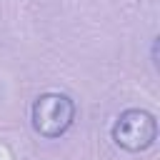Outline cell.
Returning <instances> with one entry per match:
<instances>
[{
	"label": "cell",
	"mask_w": 160,
	"mask_h": 160,
	"mask_svg": "<svg viewBox=\"0 0 160 160\" xmlns=\"http://www.w3.org/2000/svg\"><path fill=\"white\" fill-rule=\"evenodd\" d=\"M32 130L42 138H60L75 122V102L65 92H42L35 98L30 110Z\"/></svg>",
	"instance_id": "1"
},
{
	"label": "cell",
	"mask_w": 160,
	"mask_h": 160,
	"mask_svg": "<svg viewBox=\"0 0 160 160\" xmlns=\"http://www.w3.org/2000/svg\"><path fill=\"white\" fill-rule=\"evenodd\" d=\"M158 138V120L152 112L142 108H128L118 115L112 125V140L118 148L128 152H142L148 150Z\"/></svg>",
	"instance_id": "2"
},
{
	"label": "cell",
	"mask_w": 160,
	"mask_h": 160,
	"mask_svg": "<svg viewBox=\"0 0 160 160\" xmlns=\"http://www.w3.org/2000/svg\"><path fill=\"white\" fill-rule=\"evenodd\" d=\"M0 160H2V158H0Z\"/></svg>",
	"instance_id": "3"
}]
</instances>
